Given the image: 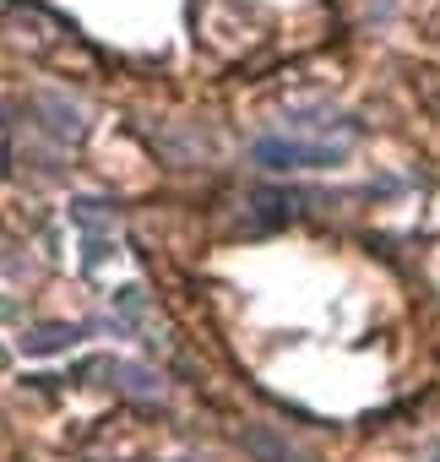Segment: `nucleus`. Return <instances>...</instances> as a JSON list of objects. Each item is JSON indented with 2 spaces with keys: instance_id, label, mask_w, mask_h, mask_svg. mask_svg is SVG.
I'll use <instances>...</instances> for the list:
<instances>
[{
  "instance_id": "f257e3e1",
  "label": "nucleus",
  "mask_w": 440,
  "mask_h": 462,
  "mask_svg": "<svg viewBox=\"0 0 440 462\" xmlns=\"http://www.w3.org/2000/svg\"><path fill=\"white\" fill-rule=\"evenodd\" d=\"M71 23L39 0H12V6H0V39L23 55H39V60H55L66 44H71Z\"/></svg>"
},
{
  "instance_id": "f03ea898",
  "label": "nucleus",
  "mask_w": 440,
  "mask_h": 462,
  "mask_svg": "<svg viewBox=\"0 0 440 462\" xmlns=\"http://www.w3.org/2000/svg\"><path fill=\"white\" fill-rule=\"evenodd\" d=\"M343 158H348V142H310V136H261L256 142L261 169H326Z\"/></svg>"
},
{
  "instance_id": "7ed1b4c3",
  "label": "nucleus",
  "mask_w": 440,
  "mask_h": 462,
  "mask_svg": "<svg viewBox=\"0 0 440 462\" xmlns=\"http://www.w3.org/2000/svg\"><path fill=\"white\" fill-rule=\"evenodd\" d=\"M82 375H104L115 392H125V397H136V402H158V397H163V381H158L147 365H131V359H93Z\"/></svg>"
},
{
  "instance_id": "20e7f679",
  "label": "nucleus",
  "mask_w": 440,
  "mask_h": 462,
  "mask_svg": "<svg viewBox=\"0 0 440 462\" xmlns=\"http://www.w3.org/2000/svg\"><path fill=\"white\" fill-rule=\"evenodd\" d=\"M33 115H44L39 125H44L55 142H82V136H87L82 109H77L71 98H60V93H39V98H33Z\"/></svg>"
},
{
  "instance_id": "39448f33",
  "label": "nucleus",
  "mask_w": 440,
  "mask_h": 462,
  "mask_svg": "<svg viewBox=\"0 0 440 462\" xmlns=\"http://www.w3.org/2000/svg\"><path fill=\"white\" fill-rule=\"evenodd\" d=\"M115 316H120V327H131L142 343H152V327H163L142 289H120V294H115Z\"/></svg>"
},
{
  "instance_id": "423d86ee",
  "label": "nucleus",
  "mask_w": 440,
  "mask_h": 462,
  "mask_svg": "<svg viewBox=\"0 0 440 462\" xmlns=\"http://www.w3.org/2000/svg\"><path fill=\"white\" fill-rule=\"evenodd\" d=\"M71 217H77V228H87V240H109L115 223H120V207H115V201L77 196V201H71Z\"/></svg>"
},
{
  "instance_id": "0eeeda50",
  "label": "nucleus",
  "mask_w": 440,
  "mask_h": 462,
  "mask_svg": "<svg viewBox=\"0 0 440 462\" xmlns=\"http://www.w3.org/2000/svg\"><path fill=\"white\" fill-rule=\"evenodd\" d=\"M245 446L256 451V457H267V462H316L305 446H294V440H283V435H272L267 424H251L245 430Z\"/></svg>"
},
{
  "instance_id": "6e6552de",
  "label": "nucleus",
  "mask_w": 440,
  "mask_h": 462,
  "mask_svg": "<svg viewBox=\"0 0 440 462\" xmlns=\"http://www.w3.org/2000/svg\"><path fill=\"white\" fill-rule=\"evenodd\" d=\"M82 337V327H60V321H50V327H33L28 337H23V354H60V348H71Z\"/></svg>"
},
{
  "instance_id": "1a4fd4ad",
  "label": "nucleus",
  "mask_w": 440,
  "mask_h": 462,
  "mask_svg": "<svg viewBox=\"0 0 440 462\" xmlns=\"http://www.w3.org/2000/svg\"><path fill=\"white\" fill-rule=\"evenodd\" d=\"M418 98L440 115V71H418Z\"/></svg>"
}]
</instances>
